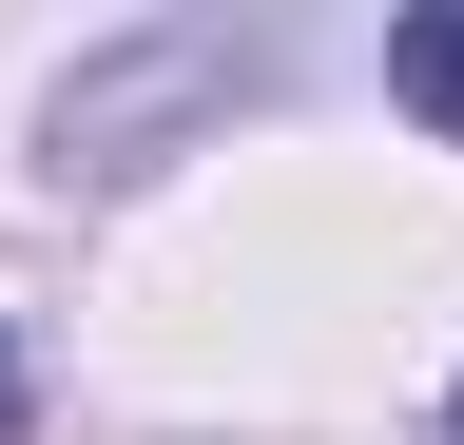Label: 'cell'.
<instances>
[{
	"mask_svg": "<svg viewBox=\"0 0 464 445\" xmlns=\"http://www.w3.org/2000/svg\"><path fill=\"white\" fill-rule=\"evenodd\" d=\"M252 97H271V39L252 20H116L39 97V175L58 194H136L155 155H194L213 117H252Z\"/></svg>",
	"mask_w": 464,
	"mask_h": 445,
	"instance_id": "cell-1",
	"label": "cell"
},
{
	"mask_svg": "<svg viewBox=\"0 0 464 445\" xmlns=\"http://www.w3.org/2000/svg\"><path fill=\"white\" fill-rule=\"evenodd\" d=\"M387 97H406V117H445V136H464V20H406V39H387Z\"/></svg>",
	"mask_w": 464,
	"mask_h": 445,
	"instance_id": "cell-2",
	"label": "cell"
},
{
	"mask_svg": "<svg viewBox=\"0 0 464 445\" xmlns=\"http://www.w3.org/2000/svg\"><path fill=\"white\" fill-rule=\"evenodd\" d=\"M445 445H464V387H445Z\"/></svg>",
	"mask_w": 464,
	"mask_h": 445,
	"instance_id": "cell-3",
	"label": "cell"
}]
</instances>
